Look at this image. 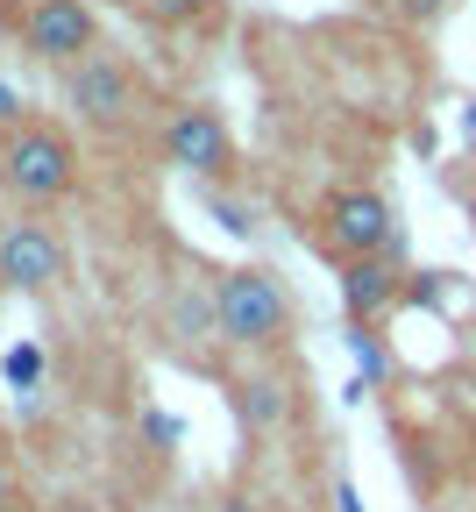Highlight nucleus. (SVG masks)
<instances>
[{
	"instance_id": "6e6552de",
	"label": "nucleus",
	"mask_w": 476,
	"mask_h": 512,
	"mask_svg": "<svg viewBox=\"0 0 476 512\" xmlns=\"http://www.w3.org/2000/svg\"><path fill=\"white\" fill-rule=\"evenodd\" d=\"M405 299V278L391 271V256H363V264H342V306L356 328H377V320Z\"/></svg>"
},
{
	"instance_id": "f257e3e1",
	"label": "nucleus",
	"mask_w": 476,
	"mask_h": 512,
	"mask_svg": "<svg viewBox=\"0 0 476 512\" xmlns=\"http://www.w3.org/2000/svg\"><path fill=\"white\" fill-rule=\"evenodd\" d=\"M0 185L15 192L22 207H57L79 192V150L57 121H22L0 143Z\"/></svg>"
},
{
	"instance_id": "a211bd4d",
	"label": "nucleus",
	"mask_w": 476,
	"mask_h": 512,
	"mask_svg": "<svg viewBox=\"0 0 476 512\" xmlns=\"http://www.w3.org/2000/svg\"><path fill=\"white\" fill-rule=\"evenodd\" d=\"M57 512H100V505H57Z\"/></svg>"
},
{
	"instance_id": "0eeeda50",
	"label": "nucleus",
	"mask_w": 476,
	"mask_h": 512,
	"mask_svg": "<svg viewBox=\"0 0 476 512\" xmlns=\"http://www.w3.org/2000/svg\"><path fill=\"white\" fill-rule=\"evenodd\" d=\"M157 143H164V164H178L192 178H235V136L214 107H171Z\"/></svg>"
},
{
	"instance_id": "f03ea898",
	"label": "nucleus",
	"mask_w": 476,
	"mask_h": 512,
	"mask_svg": "<svg viewBox=\"0 0 476 512\" xmlns=\"http://www.w3.org/2000/svg\"><path fill=\"white\" fill-rule=\"evenodd\" d=\"M214 313H221V342H235V349H278L292 335V292L263 264L221 271L214 278Z\"/></svg>"
},
{
	"instance_id": "1a4fd4ad",
	"label": "nucleus",
	"mask_w": 476,
	"mask_h": 512,
	"mask_svg": "<svg viewBox=\"0 0 476 512\" xmlns=\"http://www.w3.org/2000/svg\"><path fill=\"white\" fill-rule=\"evenodd\" d=\"M171 335H178V342H221L214 292H178V299H171Z\"/></svg>"
},
{
	"instance_id": "9b49d317",
	"label": "nucleus",
	"mask_w": 476,
	"mask_h": 512,
	"mask_svg": "<svg viewBox=\"0 0 476 512\" xmlns=\"http://www.w3.org/2000/svg\"><path fill=\"white\" fill-rule=\"evenodd\" d=\"M356 363H363V384H384V377H391V349H384L370 328H356Z\"/></svg>"
},
{
	"instance_id": "20e7f679",
	"label": "nucleus",
	"mask_w": 476,
	"mask_h": 512,
	"mask_svg": "<svg viewBox=\"0 0 476 512\" xmlns=\"http://www.w3.org/2000/svg\"><path fill=\"white\" fill-rule=\"evenodd\" d=\"M64 100H72V114L86 128H121V121H135V107H143V79H135L128 57L93 50V57H79L72 72H64Z\"/></svg>"
},
{
	"instance_id": "f8f14e48",
	"label": "nucleus",
	"mask_w": 476,
	"mask_h": 512,
	"mask_svg": "<svg viewBox=\"0 0 476 512\" xmlns=\"http://www.w3.org/2000/svg\"><path fill=\"white\" fill-rule=\"evenodd\" d=\"M43 377V349L36 342H22V349H8V384H15V392H29V384Z\"/></svg>"
},
{
	"instance_id": "423d86ee",
	"label": "nucleus",
	"mask_w": 476,
	"mask_h": 512,
	"mask_svg": "<svg viewBox=\"0 0 476 512\" xmlns=\"http://www.w3.org/2000/svg\"><path fill=\"white\" fill-rule=\"evenodd\" d=\"M22 43H29L36 64H64V72H72L79 57L100 50V22H93L86 0H29L22 8Z\"/></svg>"
},
{
	"instance_id": "39448f33",
	"label": "nucleus",
	"mask_w": 476,
	"mask_h": 512,
	"mask_svg": "<svg viewBox=\"0 0 476 512\" xmlns=\"http://www.w3.org/2000/svg\"><path fill=\"white\" fill-rule=\"evenodd\" d=\"M0 285L29 292V299L57 292L64 285V235L50 221H36V214L8 221V228H0Z\"/></svg>"
},
{
	"instance_id": "f3484780",
	"label": "nucleus",
	"mask_w": 476,
	"mask_h": 512,
	"mask_svg": "<svg viewBox=\"0 0 476 512\" xmlns=\"http://www.w3.org/2000/svg\"><path fill=\"white\" fill-rule=\"evenodd\" d=\"M398 8H405V15H420V22H427V15H441V0H398Z\"/></svg>"
},
{
	"instance_id": "7ed1b4c3",
	"label": "nucleus",
	"mask_w": 476,
	"mask_h": 512,
	"mask_svg": "<svg viewBox=\"0 0 476 512\" xmlns=\"http://www.w3.org/2000/svg\"><path fill=\"white\" fill-rule=\"evenodd\" d=\"M320 242L327 256L342 264H363V256H391L398 249V221H391V200L370 185H334L320 200Z\"/></svg>"
},
{
	"instance_id": "9d476101",
	"label": "nucleus",
	"mask_w": 476,
	"mask_h": 512,
	"mask_svg": "<svg viewBox=\"0 0 476 512\" xmlns=\"http://www.w3.org/2000/svg\"><path fill=\"white\" fill-rule=\"evenodd\" d=\"M278 413H285V384H278V377H249V384H242V420H249V427H270Z\"/></svg>"
},
{
	"instance_id": "4468645a",
	"label": "nucleus",
	"mask_w": 476,
	"mask_h": 512,
	"mask_svg": "<svg viewBox=\"0 0 476 512\" xmlns=\"http://www.w3.org/2000/svg\"><path fill=\"white\" fill-rule=\"evenodd\" d=\"M0 512H22V477L0 463Z\"/></svg>"
},
{
	"instance_id": "dca6fc26",
	"label": "nucleus",
	"mask_w": 476,
	"mask_h": 512,
	"mask_svg": "<svg viewBox=\"0 0 476 512\" xmlns=\"http://www.w3.org/2000/svg\"><path fill=\"white\" fill-rule=\"evenodd\" d=\"M0 121H15V128H22V100H15L8 86H0Z\"/></svg>"
},
{
	"instance_id": "ddd939ff",
	"label": "nucleus",
	"mask_w": 476,
	"mask_h": 512,
	"mask_svg": "<svg viewBox=\"0 0 476 512\" xmlns=\"http://www.w3.org/2000/svg\"><path fill=\"white\" fill-rule=\"evenodd\" d=\"M214 0H143V15L150 22H192V15H207Z\"/></svg>"
},
{
	"instance_id": "2eb2a0df",
	"label": "nucleus",
	"mask_w": 476,
	"mask_h": 512,
	"mask_svg": "<svg viewBox=\"0 0 476 512\" xmlns=\"http://www.w3.org/2000/svg\"><path fill=\"white\" fill-rule=\"evenodd\" d=\"M334 512H363V491L349 477H334Z\"/></svg>"
}]
</instances>
